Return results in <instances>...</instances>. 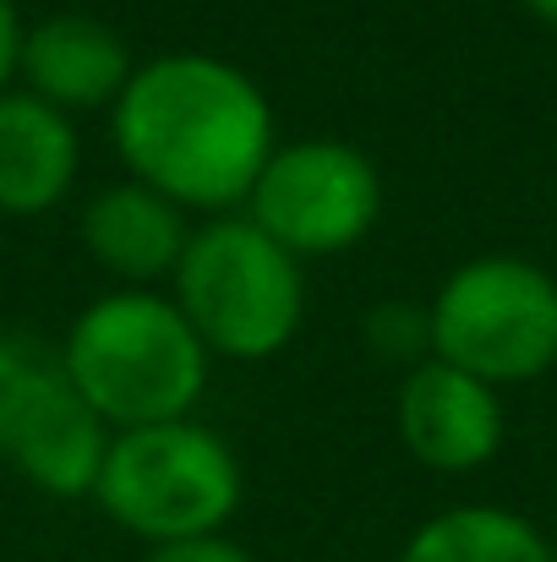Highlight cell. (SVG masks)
Instances as JSON below:
<instances>
[{"label":"cell","instance_id":"cell-1","mask_svg":"<svg viewBox=\"0 0 557 562\" xmlns=\"http://www.w3.org/2000/svg\"><path fill=\"white\" fill-rule=\"evenodd\" d=\"M110 137L132 181L165 191L186 213H241L279 148L263 82L213 49H165L137 60L110 110Z\"/></svg>","mask_w":557,"mask_h":562},{"label":"cell","instance_id":"cell-2","mask_svg":"<svg viewBox=\"0 0 557 562\" xmlns=\"http://www.w3.org/2000/svg\"><path fill=\"white\" fill-rule=\"evenodd\" d=\"M60 367L110 431H126L197 415L213 350L197 339L170 290H104L71 317Z\"/></svg>","mask_w":557,"mask_h":562},{"label":"cell","instance_id":"cell-3","mask_svg":"<svg viewBox=\"0 0 557 562\" xmlns=\"http://www.w3.org/2000/svg\"><path fill=\"white\" fill-rule=\"evenodd\" d=\"M170 295L213 361L263 367L285 356L307 323V262L246 213H213L191 229Z\"/></svg>","mask_w":557,"mask_h":562},{"label":"cell","instance_id":"cell-4","mask_svg":"<svg viewBox=\"0 0 557 562\" xmlns=\"http://www.w3.org/2000/svg\"><path fill=\"white\" fill-rule=\"evenodd\" d=\"M93 503L143 547L224 536L246 503V470L230 437L197 415L126 426L110 437Z\"/></svg>","mask_w":557,"mask_h":562},{"label":"cell","instance_id":"cell-5","mask_svg":"<svg viewBox=\"0 0 557 562\" xmlns=\"http://www.w3.org/2000/svg\"><path fill=\"white\" fill-rule=\"evenodd\" d=\"M432 356L492 387H525L557 367V273L520 251L465 257L426 301Z\"/></svg>","mask_w":557,"mask_h":562},{"label":"cell","instance_id":"cell-6","mask_svg":"<svg viewBox=\"0 0 557 562\" xmlns=\"http://www.w3.org/2000/svg\"><path fill=\"white\" fill-rule=\"evenodd\" d=\"M388 187L367 148L345 137H296L279 143L246 196V218L274 235L301 262L345 257L382 224Z\"/></svg>","mask_w":557,"mask_h":562},{"label":"cell","instance_id":"cell-7","mask_svg":"<svg viewBox=\"0 0 557 562\" xmlns=\"http://www.w3.org/2000/svg\"><path fill=\"white\" fill-rule=\"evenodd\" d=\"M393 431H399L404 453L421 470H432V475H476L509 442V404H503V387L426 356L399 382Z\"/></svg>","mask_w":557,"mask_h":562},{"label":"cell","instance_id":"cell-8","mask_svg":"<svg viewBox=\"0 0 557 562\" xmlns=\"http://www.w3.org/2000/svg\"><path fill=\"white\" fill-rule=\"evenodd\" d=\"M132 71H137V55L121 27L88 11H55V16L27 22L16 88L38 93L44 104L66 115H88V110H115Z\"/></svg>","mask_w":557,"mask_h":562},{"label":"cell","instance_id":"cell-9","mask_svg":"<svg viewBox=\"0 0 557 562\" xmlns=\"http://www.w3.org/2000/svg\"><path fill=\"white\" fill-rule=\"evenodd\" d=\"M191 213L143 181H110L82 202V251L115 279V290H170L191 240Z\"/></svg>","mask_w":557,"mask_h":562},{"label":"cell","instance_id":"cell-10","mask_svg":"<svg viewBox=\"0 0 557 562\" xmlns=\"http://www.w3.org/2000/svg\"><path fill=\"white\" fill-rule=\"evenodd\" d=\"M110 437H115L110 420L71 387V376L60 367L38 387V398L22 409V420L11 426L0 459L27 486H38L44 497L77 503V497H93L104 453H110Z\"/></svg>","mask_w":557,"mask_h":562},{"label":"cell","instance_id":"cell-11","mask_svg":"<svg viewBox=\"0 0 557 562\" xmlns=\"http://www.w3.org/2000/svg\"><path fill=\"white\" fill-rule=\"evenodd\" d=\"M82 176L77 115L27 88L0 93V218H38L60 207Z\"/></svg>","mask_w":557,"mask_h":562},{"label":"cell","instance_id":"cell-12","mask_svg":"<svg viewBox=\"0 0 557 562\" xmlns=\"http://www.w3.org/2000/svg\"><path fill=\"white\" fill-rule=\"evenodd\" d=\"M399 562H557V541L520 508L454 503L404 536Z\"/></svg>","mask_w":557,"mask_h":562},{"label":"cell","instance_id":"cell-13","mask_svg":"<svg viewBox=\"0 0 557 562\" xmlns=\"http://www.w3.org/2000/svg\"><path fill=\"white\" fill-rule=\"evenodd\" d=\"M60 372V350H49L33 334H5L0 328V448L11 437V426L22 420V409L38 398V387Z\"/></svg>","mask_w":557,"mask_h":562},{"label":"cell","instance_id":"cell-14","mask_svg":"<svg viewBox=\"0 0 557 562\" xmlns=\"http://www.w3.org/2000/svg\"><path fill=\"white\" fill-rule=\"evenodd\" d=\"M361 339L377 361H393V367H421L432 356V323H426V306L415 301H377L361 323Z\"/></svg>","mask_w":557,"mask_h":562},{"label":"cell","instance_id":"cell-15","mask_svg":"<svg viewBox=\"0 0 557 562\" xmlns=\"http://www.w3.org/2000/svg\"><path fill=\"white\" fill-rule=\"evenodd\" d=\"M143 562H257L241 541L230 536H191V541H170V547H148Z\"/></svg>","mask_w":557,"mask_h":562},{"label":"cell","instance_id":"cell-16","mask_svg":"<svg viewBox=\"0 0 557 562\" xmlns=\"http://www.w3.org/2000/svg\"><path fill=\"white\" fill-rule=\"evenodd\" d=\"M22 33H27V22H22V11H16V0H0V93H5V88H16V60H22Z\"/></svg>","mask_w":557,"mask_h":562},{"label":"cell","instance_id":"cell-17","mask_svg":"<svg viewBox=\"0 0 557 562\" xmlns=\"http://www.w3.org/2000/svg\"><path fill=\"white\" fill-rule=\"evenodd\" d=\"M536 22H547V27H557V0H520Z\"/></svg>","mask_w":557,"mask_h":562}]
</instances>
